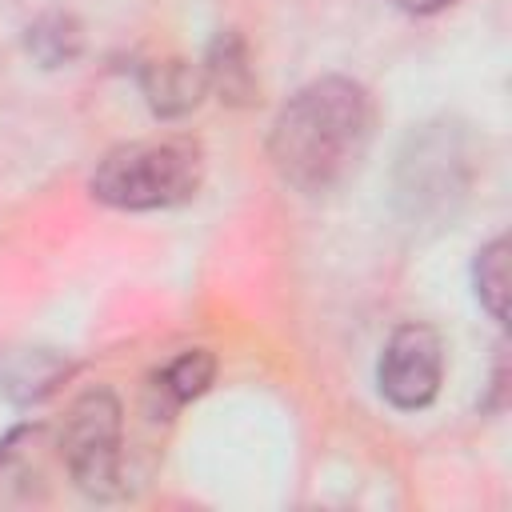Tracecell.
Masks as SVG:
<instances>
[{"instance_id":"1","label":"cell","mask_w":512,"mask_h":512,"mask_svg":"<svg viewBox=\"0 0 512 512\" xmlns=\"http://www.w3.org/2000/svg\"><path fill=\"white\" fill-rule=\"evenodd\" d=\"M372 136L368 92L348 76L304 84L272 120L268 156L284 184L300 192H328L344 184Z\"/></svg>"},{"instance_id":"2","label":"cell","mask_w":512,"mask_h":512,"mask_svg":"<svg viewBox=\"0 0 512 512\" xmlns=\"http://www.w3.org/2000/svg\"><path fill=\"white\" fill-rule=\"evenodd\" d=\"M200 180H204V152L196 140L188 136L132 140L112 148L96 164L92 196L124 212H152L192 200Z\"/></svg>"},{"instance_id":"3","label":"cell","mask_w":512,"mask_h":512,"mask_svg":"<svg viewBox=\"0 0 512 512\" xmlns=\"http://www.w3.org/2000/svg\"><path fill=\"white\" fill-rule=\"evenodd\" d=\"M64 464L88 496L120 492V404L112 392H84L64 424Z\"/></svg>"},{"instance_id":"4","label":"cell","mask_w":512,"mask_h":512,"mask_svg":"<svg viewBox=\"0 0 512 512\" xmlns=\"http://www.w3.org/2000/svg\"><path fill=\"white\" fill-rule=\"evenodd\" d=\"M380 392L396 408H424L440 392L444 344L428 324H404L388 336L380 356Z\"/></svg>"},{"instance_id":"5","label":"cell","mask_w":512,"mask_h":512,"mask_svg":"<svg viewBox=\"0 0 512 512\" xmlns=\"http://www.w3.org/2000/svg\"><path fill=\"white\" fill-rule=\"evenodd\" d=\"M140 88L152 104L156 116H184L200 104V92H204V72L192 68L188 60H156L144 68L140 76Z\"/></svg>"},{"instance_id":"6","label":"cell","mask_w":512,"mask_h":512,"mask_svg":"<svg viewBox=\"0 0 512 512\" xmlns=\"http://www.w3.org/2000/svg\"><path fill=\"white\" fill-rule=\"evenodd\" d=\"M68 376V364L44 348H16V352H0V388L28 404V400H44L60 380Z\"/></svg>"},{"instance_id":"7","label":"cell","mask_w":512,"mask_h":512,"mask_svg":"<svg viewBox=\"0 0 512 512\" xmlns=\"http://www.w3.org/2000/svg\"><path fill=\"white\" fill-rule=\"evenodd\" d=\"M204 88H216L220 100H232V104H244L256 88V76H252V64H248V48L236 32H220L208 48V60H204Z\"/></svg>"},{"instance_id":"8","label":"cell","mask_w":512,"mask_h":512,"mask_svg":"<svg viewBox=\"0 0 512 512\" xmlns=\"http://www.w3.org/2000/svg\"><path fill=\"white\" fill-rule=\"evenodd\" d=\"M212 372H216V360H212L204 348L180 352V356H176L172 364H164V372L156 376V392H160L168 404L196 400V396L212 384Z\"/></svg>"},{"instance_id":"9","label":"cell","mask_w":512,"mask_h":512,"mask_svg":"<svg viewBox=\"0 0 512 512\" xmlns=\"http://www.w3.org/2000/svg\"><path fill=\"white\" fill-rule=\"evenodd\" d=\"M476 296L492 320L504 324L508 316V240L496 236L476 252Z\"/></svg>"},{"instance_id":"10","label":"cell","mask_w":512,"mask_h":512,"mask_svg":"<svg viewBox=\"0 0 512 512\" xmlns=\"http://www.w3.org/2000/svg\"><path fill=\"white\" fill-rule=\"evenodd\" d=\"M28 44H32V52H36L44 64H60V60H72V56L80 52V32H76L72 20H64V16H48L44 24L32 28Z\"/></svg>"},{"instance_id":"11","label":"cell","mask_w":512,"mask_h":512,"mask_svg":"<svg viewBox=\"0 0 512 512\" xmlns=\"http://www.w3.org/2000/svg\"><path fill=\"white\" fill-rule=\"evenodd\" d=\"M392 4L404 8V12H420V16H424V12H440V8H448L452 0H392Z\"/></svg>"}]
</instances>
